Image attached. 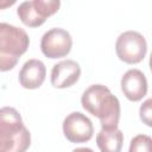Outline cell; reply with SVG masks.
Masks as SVG:
<instances>
[{
    "label": "cell",
    "instance_id": "cell-1",
    "mask_svg": "<svg viewBox=\"0 0 152 152\" xmlns=\"http://www.w3.org/2000/svg\"><path fill=\"white\" fill-rule=\"evenodd\" d=\"M82 107L96 116L102 128H116L120 120V102L110 90L102 84H93L81 97Z\"/></svg>",
    "mask_w": 152,
    "mask_h": 152
},
{
    "label": "cell",
    "instance_id": "cell-2",
    "mask_svg": "<svg viewBox=\"0 0 152 152\" xmlns=\"http://www.w3.org/2000/svg\"><path fill=\"white\" fill-rule=\"evenodd\" d=\"M30 38L25 30L0 23V71L12 70L27 51Z\"/></svg>",
    "mask_w": 152,
    "mask_h": 152
},
{
    "label": "cell",
    "instance_id": "cell-3",
    "mask_svg": "<svg viewBox=\"0 0 152 152\" xmlns=\"http://www.w3.org/2000/svg\"><path fill=\"white\" fill-rule=\"evenodd\" d=\"M61 6L59 0H32L19 5L17 14L21 23L28 27L43 25L46 18L55 14Z\"/></svg>",
    "mask_w": 152,
    "mask_h": 152
},
{
    "label": "cell",
    "instance_id": "cell-4",
    "mask_svg": "<svg viewBox=\"0 0 152 152\" xmlns=\"http://www.w3.org/2000/svg\"><path fill=\"white\" fill-rule=\"evenodd\" d=\"M115 52L119 59L127 64L140 63L147 52L146 39L137 31H126L118 37Z\"/></svg>",
    "mask_w": 152,
    "mask_h": 152
},
{
    "label": "cell",
    "instance_id": "cell-5",
    "mask_svg": "<svg viewBox=\"0 0 152 152\" xmlns=\"http://www.w3.org/2000/svg\"><path fill=\"white\" fill-rule=\"evenodd\" d=\"M72 46V38L70 33L63 28L55 27L46 31L40 40V50L48 58L65 57Z\"/></svg>",
    "mask_w": 152,
    "mask_h": 152
},
{
    "label": "cell",
    "instance_id": "cell-6",
    "mask_svg": "<svg viewBox=\"0 0 152 152\" xmlns=\"http://www.w3.org/2000/svg\"><path fill=\"white\" fill-rule=\"evenodd\" d=\"M63 133L70 142L82 144L93 138L94 127L88 116L81 112H72L63 121Z\"/></svg>",
    "mask_w": 152,
    "mask_h": 152
},
{
    "label": "cell",
    "instance_id": "cell-7",
    "mask_svg": "<svg viewBox=\"0 0 152 152\" xmlns=\"http://www.w3.org/2000/svg\"><path fill=\"white\" fill-rule=\"evenodd\" d=\"M81 76V66L72 59L62 61L52 66L51 84L55 88L64 89L74 86Z\"/></svg>",
    "mask_w": 152,
    "mask_h": 152
},
{
    "label": "cell",
    "instance_id": "cell-8",
    "mask_svg": "<svg viewBox=\"0 0 152 152\" xmlns=\"http://www.w3.org/2000/svg\"><path fill=\"white\" fill-rule=\"evenodd\" d=\"M121 90L132 102L140 101L147 94V80L139 69H129L121 78Z\"/></svg>",
    "mask_w": 152,
    "mask_h": 152
},
{
    "label": "cell",
    "instance_id": "cell-9",
    "mask_svg": "<svg viewBox=\"0 0 152 152\" xmlns=\"http://www.w3.org/2000/svg\"><path fill=\"white\" fill-rule=\"evenodd\" d=\"M46 69L42 61L28 59L19 72V83L25 89H37L45 81Z\"/></svg>",
    "mask_w": 152,
    "mask_h": 152
},
{
    "label": "cell",
    "instance_id": "cell-10",
    "mask_svg": "<svg viewBox=\"0 0 152 152\" xmlns=\"http://www.w3.org/2000/svg\"><path fill=\"white\" fill-rule=\"evenodd\" d=\"M25 127L21 115L13 107L0 108V137L7 138L18 134Z\"/></svg>",
    "mask_w": 152,
    "mask_h": 152
},
{
    "label": "cell",
    "instance_id": "cell-11",
    "mask_svg": "<svg viewBox=\"0 0 152 152\" xmlns=\"http://www.w3.org/2000/svg\"><path fill=\"white\" fill-rule=\"evenodd\" d=\"M96 144L101 152H121L124 133L116 128H101L96 135Z\"/></svg>",
    "mask_w": 152,
    "mask_h": 152
},
{
    "label": "cell",
    "instance_id": "cell-12",
    "mask_svg": "<svg viewBox=\"0 0 152 152\" xmlns=\"http://www.w3.org/2000/svg\"><path fill=\"white\" fill-rule=\"evenodd\" d=\"M30 145L31 134L26 127L15 135L7 138L0 137V152H26Z\"/></svg>",
    "mask_w": 152,
    "mask_h": 152
},
{
    "label": "cell",
    "instance_id": "cell-13",
    "mask_svg": "<svg viewBox=\"0 0 152 152\" xmlns=\"http://www.w3.org/2000/svg\"><path fill=\"white\" fill-rule=\"evenodd\" d=\"M151 146L152 139L150 135L138 134L131 140L128 152H151Z\"/></svg>",
    "mask_w": 152,
    "mask_h": 152
},
{
    "label": "cell",
    "instance_id": "cell-14",
    "mask_svg": "<svg viewBox=\"0 0 152 152\" xmlns=\"http://www.w3.org/2000/svg\"><path fill=\"white\" fill-rule=\"evenodd\" d=\"M151 99H147L141 106H140V120L146 125V126H152V110H151Z\"/></svg>",
    "mask_w": 152,
    "mask_h": 152
},
{
    "label": "cell",
    "instance_id": "cell-15",
    "mask_svg": "<svg viewBox=\"0 0 152 152\" xmlns=\"http://www.w3.org/2000/svg\"><path fill=\"white\" fill-rule=\"evenodd\" d=\"M14 4H15V1H4V2L0 1V10L6 8V7H8V6H12V5H14Z\"/></svg>",
    "mask_w": 152,
    "mask_h": 152
},
{
    "label": "cell",
    "instance_id": "cell-16",
    "mask_svg": "<svg viewBox=\"0 0 152 152\" xmlns=\"http://www.w3.org/2000/svg\"><path fill=\"white\" fill-rule=\"evenodd\" d=\"M72 152H94V151L88 147H78V148H75Z\"/></svg>",
    "mask_w": 152,
    "mask_h": 152
}]
</instances>
